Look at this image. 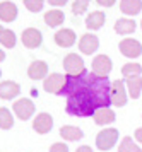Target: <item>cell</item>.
<instances>
[{
	"label": "cell",
	"instance_id": "obj_5",
	"mask_svg": "<svg viewBox=\"0 0 142 152\" xmlns=\"http://www.w3.org/2000/svg\"><path fill=\"white\" fill-rule=\"evenodd\" d=\"M65 82H67V75H62V74H50V75L45 79L43 82V89L50 92V94H57L60 96L63 87H65Z\"/></svg>",
	"mask_w": 142,
	"mask_h": 152
},
{
	"label": "cell",
	"instance_id": "obj_9",
	"mask_svg": "<svg viewBox=\"0 0 142 152\" xmlns=\"http://www.w3.org/2000/svg\"><path fill=\"white\" fill-rule=\"evenodd\" d=\"M21 39H22V45L29 50H34L41 46V43H43V36H41V31H38L36 28H27L22 31V36H21Z\"/></svg>",
	"mask_w": 142,
	"mask_h": 152
},
{
	"label": "cell",
	"instance_id": "obj_25",
	"mask_svg": "<svg viewBox=\"0 0 142 152\" xmlns=\"http://www.w3.org/2000/svg\"><path fill=\"white\" fill-rule=\"evenodd\" d=\"M14 126V116L7 108H0V128L2 130H9Z\"/></svg>",
	"mask_w": 142,
	"mask_h": 152
},
{
	"label": "cell",
	"instance_id": "obj_3",
	"mask_svg": "<svg viewBox=\"0 0 142 152\" xmlns=\"http://www.w3.org/2000/svg\"><path fill=\"white\" fill-rule=\"evenodd\" d=\"M127 101H129V92H127L125 80H120V79L113 80L111 82V104L116 108H122L127 104Z\"/></svg>",
	"mask_w": 142,
	"mask_h": 152
},
{
	"label": "cell",
	"instance_id": "obj_18",
	"mask_svg": "<svg viewBox=\"0 0 142 152\" xmlns=\"http://www.w3.org/2000/svg\"><path fill=\"white\" fill-rule=\"evenodd\" d=\"M125 86H127V92H129V97L132 99H139L142 92V77H129L125 79Z\"/></svg>",
	"mask_w": 142,
	"mask_h": 152
},
{
	"label": "cell",
	"instance_id": "obj_22",
	"mask_svg": "<svg viewBox=\"0 0 142 152\" xmlns=\"http://www.w3.org/2000/svg\"><path fill=\"white\" fill-rule=\"evenodd\" d=\"M63 21H65V15L62 10H48L45 14V22L50 28H58Z\"/></svg>",
	"mask_w": 142,
	"mask_h": 152
},
{
	"label": "cell",
	"instance_id": "obj_33",
	"mask_svg": "<svg viewBox=\"0 0 142 152\" xmlns=\"http://www.w3.org/2000/svg\"><path fill=\"white\" fill-rule=\"evenodd\" d=\"M75 152H94V151L91 149V145H81V147H77Z\"/></svg>",
	"mask_w": 142,
	"mask_h": 152
},
{
	"label": "cell",
	"instance_id": "obj_2",
	"mask_svg": "<svg viewBox=\"0 0 142 152\" xmlns=\"http://www.w3.org/2000/svg\"><path fill=\"white\" fill-rule=\"evenodd\" d=\"M118 137H120V133H118L116 128H113V126L103 128V130L96 135V147L103 152L111 151L116 145V142H118Z\"/></svg>",
	"mask_w": 142,
	"mask_h": 152
},
{
	"label": "cell",
	"instance_id": "obj_16",
	"mask_svg": "<svg viewBox=\"0 0 142 152\" xmlns=\"http://www.w3.org/2000/svg\"><path fill=\"white\" fill-rule=\"evenodd\" d=\"M104 21H106L104 12H101V10H94V12H91V14L86 17V28H88L89 31H98V29L103 28Z\"/></svg>",
	"mask_w": 142,
	"mask_h": 152
},
{
	"label": "cell",
	"instance_id": "obj_37",
	"mask_svg": "<svg viewBox=\"0 0 142 152\" xmlns=\"http://www.w3.org/2000/svg\"><path fill=\"white\" fill-rule=\"evenodd\" d=\"M141 28H142V21H141Z\"/></svg>",
	"mask_w": 142,
	"mask_h": 152
},
{
	"label": "cell",
	"instance_id": "obj_7",
	"mask_svg": "<svg viewBox=\"0 0 142 152\" xmlns=\"http://www.w3.org/2000/svg\"><path fill=\"white\" fill-rule=\"evenodd\" d=\"M118 48L122 51V55L127 56V58H139L142 55V45L137 39H134V38L122 39L120 45H118Z\"/></svg>",
	"mask_w": 142,
	"mask_h": 152
},
{
	"label": "cell",
	"instance_id": "obj_1",
	"mask_svg": "<svg viewBox=\"0 0 142 152\" xmlns=\"http://www.w3.org/2000/svg\"><path fill=\"white\" fill-rule=\"evenodd\" d=\"M60 96H67V113L72 116H93L99 108L111 104V82L108 77H98L93 72L82 75H67Z\"/></svg>",
	"mask_w": 142,
	"mask_h": 152
},
{
	"label": "cell",
	"instance_id": "obj_24",
	"mask_svg": "<svg viewBox=\"0 0 142 152\" xmlns=\"http://www.w3.org/2000/svg\"><path fill=\"white\" fill-rule=\"evenodd\" d=\"M118 152H142V149L134 142L132 137H123L118 145Z\"/></svg>",
	"mask_w": 142,
	"mask_h": 152
},
{
	"label": "cell",
	"instance_id": "obj_20",
	"mask_svg": "<svg viewBox=\"0 0 142 152\" xmlns=\"http://www.w3.org/2000/svg\"><path fill=\"white\" fill-rule=\"evenodd\" d=\"M120 10L125 15H137L142 10V0H122Z\"/></svg>",
	"mask_w": 142,
	"mask_h": 152
},
{
	"label": "cell",
	"instance_id": "obj_26",
	"mask_svg": "<svg viewBox=\"0 0 142 152\" xmlns=\"http://www.w3.org/2000/svg\"><path fill=\"white\" fill-rule=\"evenodd\" d=\"M0 43H2V46H5V48H14V46H15V34H14V31L4 29V31L0 33Z\"/></svg>",
	"mask_w": 142,
	"mask_h": 152
},
{
	"label": "cell",
	"instance_id": "obj_23",
	"mask_svg": "<svg viewBox=\"0 0 142 152\" xmlns=\"http://www.w3.org/2000/svg\"><path fill=\"white\" fill-rule=\"evenodd\" d=\"M142 74V65L141 63H125L122 67V75L125 79H129V77H139Z\"/></svg>",
	"mask_w": 142,
	"mask_h": 152
},
{
	"label": "cell",
	"instance_id": "obj_19",
	"mask_svg": "<svg viewBox=\"0 0 142 152\" xmlns=\"http://www.w3.org/2000/svg\"><path fill=\"white\" fill-rule=\"evenodd\" d=\"M60 137L63 138V140H67V142H77V140H81V138L84 137V133H82V130L77 128V126L65 125V126L60 128Z\"/></svg>",
	"mask_w": 142,
	"mask_h": 152
},
{
	"label": "cell",
	"instance_id": "obj_13",
	"mask_svg": "<svg viewBox=\"0 0 142 152\" xmlns=\"http://www.w3.org/2000/svg\"><path fill=\"white\" fill-rule=\"evenodd\" d=\"M93 120H94L96 125H99V126H106V125L115 123L116 115H115V111L110 110V108H99V110L93 115Z\"/></svg>",
	"mask_w": 142,
	"mask_h": 152
},
{
	"label": "cell",
	"instance_id": "obj_35",
	"mask_svg": "<svg viewBox=\"0 0 142 152\" xmlns=\"http://www.w3.org/2000/svg\"><path fill=\"white\" fill-rule=\"evenodd\" d=\"M2 31H4V28H2V26H0V33H2Z\"/></svg>",
	"mask_w": 142,
	"mask_h": 152
},
{
	"label": "cell",
	"instance_id": "obj_21",
	"mask_svg": "<svg viewBox=\"0 0 142 152\" xmlns=\"http://www.w3.org/2000/svg\"><path fill=\"white\" fill-rule=\"evenodd\" d=\"M135 29H137V24H135L134 19H125V17H123V19H118V21L115 22V31L122 36L132 34Z\"/></svg>",
	"mask_w": 142,
	"mask_h": 152
},
{
	"label": "cell",
	"instance_id": "obj_30",
	"mask_svg": "<svg viewBox=\"0 0 142 152\" xmlns=\"http://www.w3.org/2000/svg\"><path fill=\"white\" fill-rule=\"evenodd\" d=\"M96 4L101 5V7H111V5L116 4V0H96Z\"/></svg>",
	"mask_w": 142,
	"mask_h": 152
},
{
	"label": "cell",
	"instance_id": "obj_34",
	"mask_svg": "<svg viewBox=\"0 0 142 152\" xmlns=\"http://www.w3.org/2000/svg\"><path fill=\"white\" fill-rule=\"evenodd\" d=\"M4 60H5V53L0 50V62H4Z\"/></svg>",
	"mask_w": 142,
	"mask_h": 152
},
{
	"label": "cell",
	"instance_id": "obj_17",
	"mask_svg": "<svg viewBox=\"0 0 142 152\" xmlns=\"http://www.w3.org/2000/svg\"><path fill=\"white\" fill-rule=\"evenodd\" d=\"M17 17V7L14 2H0V21L12 22Z\"/></svg>",
	"mask_w": 142,
	"mask_h": 152
},
{
	"label": "cell",
	"instance_id": "obj_12",
	"mask_svg": "<svg viewBox=\"0 0 142 152\" xmlns=\"http://www.w3.org/2000/svg\"><path fill=\"white\" fill-rule=\"evenodd\" d=\"M27 75L31 80H45L48 77V65L46 62H43V60H34L31 65H29V69H27Z\"/></svg>",
	"mask_w": 142,
	"mask_h": 152
},
{
	"label": "cell",
	"instance_id": "obj_4",
	"mask_svg": "<svg viewBox=\"0 0 142 152\" xmlns=\"http://www.w3.org/2000/svg\"><path fill=\"white\" fill-rule=\"evenodd\" d=\"M63 69L67 72V75H82V74H86L84 60L77 53H68L63 58Z\"/></svg>",
	"mask_w": 142,
	"mask_h": 152
},
{
	"label": "cell",
	"instance_id": "obj_8",
	"mask_svg": "<svg viewBox=\"0 0 142 152\" xmlns=\"http://www.w3.org/2000/svg\"><path fill=\"white\" fill-rule=\"evenodd\" d=\"M113 69V62L108 55H96L93 60V74L98 77H108Z\"/></svg>",
	"mask_w": 142,
	"mask_h": 152
},
{
	"label": "cell",
	"instance_id": "obj_14",
	"mask_svg": "<svg viewBox=\"0 0 142 152\" xmlns=\"http://www.w3.org/2000/svg\"><path fill=\"white\" fill-rule=\"evenodd\" d=\"M75 33L72 29H60V31H57V34H55V43L60 46V48H70L72 45L75 43Z\"/></svg>",
	"mask_w": 142,
	"mask_h": 152
},
{
	"label": "cell",
	"instance_id": "obj_11",
	"mask_svg": "<svg viewBox=\"0 0 142 152\" xmlns=\"http://www.w3.org/2000/svg\"><path fill=\"white\" fill-rule=\"evenodd\" d=\"M99 48V39L98 36L91 34V33H86V34L81 36V41H79V50H81L84 55H93L96 53Z\"/></svg>",
	"mask_w": 142,
	"mask_h": 152
},
{
	"label": "cell",
	"instance_id": "obj_32",
	"mask_svg": "<svg viewBox=\"0 0 142 152\" xmlns=\"http://www.w3.org/2000/svg\"><path fill=\"white\" fill-rule=\"evenodd\" d=\"M134 138H135L137 142H139V144L142 145V126L135 130V133H134Z\"/></svg>",
	"mask_w": 142,
	"mask_h": 152
},
{
	"label": "cell",
	"instance_id": "obj_36",
	"mask_svg": "<svg viewBox=\"0 0 142 152\" xmlns=\"http://www.w3.org/2000/svg\"><path fill=\"white\" fill-rule=\"evenodd\" d=\"M0 77H2V70H0Z\"/></svg>",
	"mask_w": 142,
	"mask_h": 152
},
{
	"label": "cell",
	"instance_id": "obj_29",
	"mask_svg": "<svg viewBox=\"0 0 142 152\" xmlns=\"http://www.w3.org/2000/svg\"><path fill=\"white\" fill-rule=\"evenodd\" d=\"M50 152H68V147L63 142H55L52 147H50Z\"/></svg>",
	"mask_w": 142,
	"mask_h": 152
},
{
	"label": "cell",
	"instance_id": "obj_15",
	"mask_svg": "<svg viewBox=\"0 0 142 152\" xmlns=\"http://www.w3.org/2000/svg\"><path fill=\"white\" fill-rule=\"evenodd\" d=\"M21 86L12 80H5L0 82V99H14L15 96H19Z\"/></svg>",
	"mask_w": 142,
	"mask_h": 152
},
{
	"label": "cell",
	"instance_id": "obj_28",
	"mask_svg": "<svg viewBox=\"0 0 142 152\" xmlns=\"http://www.w3.org/2000/svg\"><path fill=\"white\" fill-rule=\"evenodd\" d=\"M43 4H45V0H24L26 9L31 10V12H40L43 9Z\"/></svg>",
	"mask_w": 142,
	"mask_h": 152
},
{
	"label": "cell",
	"instance_id": "obj_6",
	"mask_svg": "<svg viewBox=\"0 0 142 152\" xmlns=\"http://www.w3.org/2000/svg\"><path fill=\"white\" fill-rule=\"evenodd\" d=\"M14 113H15V116L22 120V121H26L29 118L34 115V103L31 99H27V97H22V99H17L12 106Z\"/></svg>",
	"mask_w": 142,
	"mask_h": 152
},
{
	"label": "cell",
	"instance_id": "obj_27",
	"mask_svg": "<svg viewBox=\"0 0 142 152\" xmlns=\"http://www.w3.org/2000/svg\"><path fill=\"white\" fill-rule=\"evenodd\" d=\"M89 7V0H74V4H72V12L75 15H81L84 14Z\"/></svg>",
	"mask_w": 142,
	"mask_h": 152
},
{
	"label": "cell",
	"instance_id": "obj_10",
	"mask_svg": "<svg viewBox=\"0 0 142 152\" xmlns=\"http://www.w3.org/2000/svg\"><path fill=\"white\" fill-rule=\"evenodd\" d=\"M53 128V118L50 113H40L33 121V130L40 135H46Z\"/></svg>",
	"mask_w": 142,
	"mask_h": 152
},
{
	"label": "cell",
	"instance_id": "obj_31",
	"mask_svg": "<svg viewBox=\"0 0 142 152\" xmlns=\"http://www.w3.org/2000/svg\"><path fill=\"white\" fill-rule=\"evenodd\" d=\"M68 0H48V4L50 5H55V7H62V5H65Z\"/></svg>",
	"mask_w": 142,
	"mask_h": 152
}]
</instances>
